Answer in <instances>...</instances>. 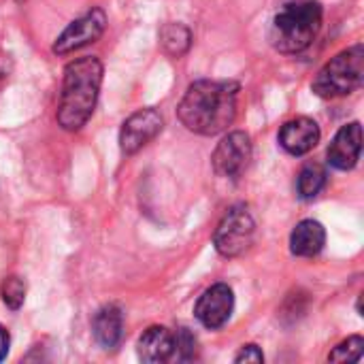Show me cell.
<instances>
[{"mask_svg": "<svg viewBox=\"0 0 364 364\" xmlns=\"http://www.w3.org/2000/svg\"><path fill=\"white\" fill-rule=\"evenodd\" d=\"M239 90L237 81H194L186 90L177 115L190 132L215 136L235 122Z\"/></svg>", "mask_w": 364, "mask_h": 364, "instance_id": "1", "label": "cell"}, {"mask_svg": "<svg viewBox=\"0 0 364 364\" xmlns=\"http://www.w3.org/2000/svg\"><path fill=\"white\" fill-rule=\"evenodd\" d=\"M102 73H105L102 62L96 55L77 58L66 64L62 94L55 113L58 124L64 130L75 132L87 124L98 102Z\"/></svg>", "mask_w": 364, "mask_h": 364, "instance_id": "2", "label": "cell"}, {"mask_svg": "<svg viewBox=\"0 0 364 364\" xmlns=\"http://www.w3.org/2000/svg\"><path fill=\"white\" fill-rule=\"evenodd\" d=\"M322 4L318 0L286 2L271 23V45L282 53H301L318 36L322 28Z\"/></svg>", "mask_w": 364, "mask_h": 364, "instance_id": "3", "label": "cell"}, {"mask_svg": "<svg viewBox=\"0 0 364 364\" xmlns=\"http://www.w3.org/2000/svg\"><path fill=\"white\" fill-rule=\"evenodd\" d=\"M364 79V45L356 43L333 60H328L316 75L311 90L320 98H339L356 92Z\"/></svg>", "mask_w": 364, "mask_h": 364, "instance_id": "4", "label": "cell"}, {"mask_svg": "<svg viewBox=\"0 0 364 364\" xmlns=\"http://www.w3.org/2000/svg\"><path fill=\"white\" fill-rule=\"evenodd\" d=\"M254 237H256V222H254L250 207L235 205L220 220L215 235H213V245L220 256L237 258L252 247Z\"/></svg>", "mask_w": 364, "mask_h": 364, "instance_id": "5", "label": "cell"}, {"mask_svg": "<svg viewBox=\"0 0 364 364\" xmlns=\"http://www.w3.org/2000/svg\"><path fill=\"white\" fill-rule=\"evenodd\" d=\"M252 139L243 130L228 132L211 156L213 171L226 179H239L252 162Z\"/></svg>", "mask_w": 364, "mask_h": 364, "instance_id": "6", "label": "cell"}, {"mask_svg": "<svg viewBox=\"0 0 364 364\" xmlns=\"http://www.w3.org/2000/svg\"><path fill=\"white\" fill-rule=\"evenodd\" d=\"M105 28H107V13L100 6H94L64 28V32L53 43V53L66 55L90 43H96L102 36Z\"/></svg>", "mask_w": 364, "mask_h": 364, "instance_id": "7", "label": "cell"}, {"mask_svg": "<svg viewBox=\"0 0 364 364\" xmlns=\"http://www.w3.org/2000/svg\"><path fill=\"white\" fill-rule=\"evenodd\" d=\"M164 119L158 109H141L132 113L119 130V147L126 156L141 151L147 143H151L162 132Z\"/></svg>", "mask_w": 364, "mask_h": 364, "instance_id": "8", "label": "cell"}, {"mask_svg": "<svg viewBox=\"0 0 364 364\" xmlns=\"http://www.w3.org/2000/svg\"><path fill=\"white\" fill-rule=\"evenodd\" d=\"M232 311H235V292L228 284H213L211 288H207L194 307L196 320L209 331H218L226 326Z\"/></svg>", "mask_w": 364, "mask_h": 364, "instance_id": "9", "label": "cell"}, {"mask_svg": "<svg viewBox=\"0 0 364 364\" xmlns=\"http://www.w3.org/2000/svg\"><path fill=\"white\" fill-rule=\"evenodd\" d=\"M363 154V126L360 122H352L341 126L335 134L333 143L328 145V164L337 171H352Z\"/></svg>", "mask_w": 364, "mask_h": 364, "instance_id": "10", "label": "cell"}, {"mask_svg": "<svg viewBox=\"0 0 364 364\" xmlns=\"http://www.w3.org/2000/svg\"><path fill=\"white\" fill-rule=\"evenodd\" d=\"M322 139L320 126L311 117H294L286 122L279 130V145L290 156H305L309 154Z\"/></svg>", "mask_w": 364, "mask_h": 364, "instance_id": "11", "label": "cell"}, {"mask_svg": "<svg viewBox=\"0 0 364 364\" xmlns=\"http://www.w3.org/2000/svg\"><path fill=\"white\" fill-rule=\"evenodd\" d=\"M92 333L102 350H115L124 339V314L117 305H105L92 320Z\"/></svg>", "mask_w": 364, "mask_h": 364, "instance_id": "12", "label": "cell"}, {"mask_svg": "<svg viewBox=\"0 0 364 364\" xmlns=\"http://www.w3.org/2000/svg\"><path fill=\"white\" fill-rule=\"evenodd\" d=\"M136 356L141 363L158 364L173 356V333L166 326H149L136 343Z\"/></svg>", "mask_w": 364, "mask_h": 364, "instance_id": "13", "label": "cell"}, {"mask_svg": "<svg viewBox=\"0 0 364 364\" xmlns=\"http://www.w3.org/2000/svg\"><path fill=\"white\" fill-rule=\"evenodd\" d=\"M326 230L318 220H303L290 235V250L299 258H314L324 250Z\"/></svg>", "mask_w": 364, "mask_h": 364, "instance_id": "14", "label": "cell"}, {"mask_svg": "<svg viewBox=\"0 0 364 364\" xmlns=\"http://www.w3.org/2000/svg\"><path fill=\"white\" fill-rule=\"evenodd\" d=\"M160 45L171 58H181L192 45V32L183 23H164L160 30Z\"/></svg>", "mask_w": 364, "mask_h": 364, "instance_id": "15", "label": "cell"}, {"mask_svg": "<svg viewBox=\"0 0 364 364\" xmlns=\"http://www.w3.org/2000/svg\"><path fill=\"white\" fill-rule=\"evenodd\" d=\"M326 186V171L320 164H307L296 179V192L303 200H314Z\"/></svg>", "mask_w": 364, "mask_h": 364, "instance_id": "16", "label": "cell"}, {"mask_svg": "<svg viewBox=\"0 0 364 364\" xmlns=\"http://www.w3.org/2000/svg\"><path fill=\"white\" fill-rule=\"evenodd\" d=\"M0 296H2V303L9 309L17 311L26 301V284H23V279L17 277V275L4 277L2 284H0Z\"/></svg>", "mask_w": 364, "mask_h": 364, "instance_id": "17", "label": "cell"}, {"mask_svg": "<svg viewBox=\"0 0 364 364\" xmlns=\"http://www.w3.org/2000/svg\"><path fill=\"white\" fill-rule=\"evenodd\" d=\"M364 352V339L360 335L348 337L346 341H341L331 354H328V363H358L363 358Z\"/></svg>", "mask_w": 364, "mask_h": 364, "instance_id": "18", "label": "cell"}, {"mask_svg": "<svg viewBox=\"0 0 364 364\" xmlns=\"http://www.w3.org/2000/svg\"><path fill=\"white\" fill-rule=\"evenodd\" d=\"M196 358V337L188 328H179L173 333V356L171 360L190 363Z\"/></svg>", "mask_w": 364, "mask_h": 364, "instance_id": "19", "label": "cell"}, {"mask_svg": "<svg viewBox=\"0 0 364 364\" xmlns=\"http://www.w3.org/2000/svg\"><path fill=\"white\" fill-rule=\"evenodd\" d=\"M235 363L260 364V363H264V354H262V350H260L256 343H247V346H243V348L239 350V354L235 356Z\"/></svg>", "mask_w": 364, "mask_h": 364, "instance_id": "20", "label": "cell"}, {"mask_svg": "<svg viewBox=\"0 0 364 364\" xmlns=\"http://www.w3.org/2000/svg\"><path fill=\"white\" fill-rule=\"evenodd\" d=\"M9 346H11V337H9V331L0 324V363L6 358L9 354Z\"/></svg>", "mask_w": 364, "mask_h": 364, "instance_id": "21", "label": "cell"}]
</instances>
